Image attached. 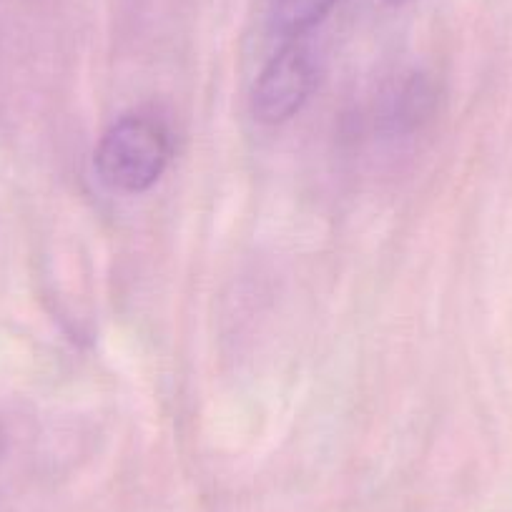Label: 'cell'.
<instances>
[{
    "label": "cell",
    "instance_id": "cell-1",
    "mask_svg": "<svg viewBox=\"0 0 512 512\" xmlns=\"http://www.w3.org/2000/svg\"><path fill=\"white\" fill-rule=\"evenodd\" d=\"M171 161L169 131L146 116H126L98 141L96 164L103 184L126 194L151 189Z\"/></svg>",
    "mask_w": 512,
    "mask_h": 512
},
{
    "label": "cell",
    "instance_id": "cell-4",
    "mask_svg": "<svg viewBox=\"0 0 512 512\" xmlns=\"http://www.w3.org/2000/svg\"><path fill=\"white\" fill-rule=\"evenodd\" d=\"M437 93L430 78L425 73H415L410 81L402 86L395 103V121L402 131H415L435 111Z\"/></svg>",
    "mask_w": 512,
    "mask_h": 512
},
{
    "label": "cell",
    "instance_id": "cell-3",
    "mask_svg": "<svg viewBox=\"0 0 512 512\" xmlns=\"http://www.w3.org/2000/svg\"><path fill=\"white\" fill-rule=\"evenodd\" d=\"M339 0H274V26L287 38H299L324 21Z\"/></svg>",
    "mask_w": 512,
    "mask_h": 512
},
{
    "label": "cell",
    "instance_id": "cell-5",
    "mask_svg": "<svg viewBox=\"0 0 512 512\" xmlns=\"http://www.w3.org/2000/svg\"><path fill=\"white\" fill-rule=\"evenodd\" d=\"M387 6H405V3H412V0H384Z\"/></svg>",
    "mask_w": 512,
    "mask_h": 512
},
{
    "label": "cell",
    "instance_id": "cell-2",
    "mask_svg": "<svg viewBox=\"0 0 512 512\" xmlns=\"http://www.w3.org/2000/svg\"><path fill=\"white\" fill-rule=\"evenodd\" d=\"M317 83V68L307 46L292 38L262 68L251 91V111L262 123H284L297 116Z\"/></svg>",
    "mask_w": 512,
    "mask_h": 512
},
{
    "label": "cell",
    "instance_id": "cell-6",
    "mask_svg": "<svg viewBox=\"0 0 512 512\" xmlns=\"http://www.w3.org/2000/svg\"><path fill=\"white\" fill-rule=\"evenodd\" d=\"M3 442L6 440H3V430H0V452H3Z\"/></svg>",
    "mask_w": 512,
    "mask_h": 512
}]
</instances>
